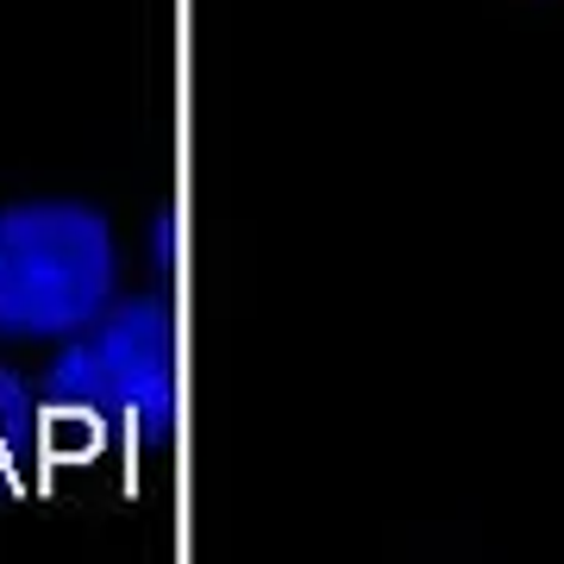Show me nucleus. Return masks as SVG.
<instances>
[{"instance_id":"obj_1","label":"nucleus","mask_w":564,"mask_h":564,"mask_svg":"<svg viewBox=\"0 0 564 564\" xmlns=\"http://www.w3.org/2000/svg\"><path fill=\"white\" fill-rule=\"evenodd\" d=\"M44 426H63L95 452L132 445L158 452L176 440L182 383H176V314L163 295H126L57 339V358L39 383Z\"/></svg>"},{"instance_id":"obj_2","label":"nucleus","mask_w":564,"mask_h":564,"mask_svg":"<svg viewBox=\"0 0 564 564\" xmlns=\"http://www.w3.org/2000/svg\"><path fill=\"white\" fill-rule=\"evenodd\" d=\"M120 302V245L101 207L32 195L0 207V339L57 345Z\"/></svg>"},{"instance_id":"obj_3","label":"nucleus","mask_w":564,"mask_h":564,"mask_svg":"<svg viewBox=\"0 0 564 564\" xmlns=\"http://www.w3.org/2000/svg\"><path fill=\"white\" fill-rule=\"evenodd\" d=\"M44 433V402L39 389L25 383L20 370L0 364V496H13L32 470V452H39Z\"/></svg>"},{"instance_id":"obj_4","label":"nucleus","mask_w":564,"mask_h":564,"mask_svg":"<svg viewBox=\"0 0 564 564\" xmlns=\"http://www.w3.org/2000/svg\"><path fill=\"white\" fill-rule=\"evenodd\" d=\"M151 258H158V270H170V263H176V214H158V232H151Z\"/></svg>"}]
</instances>
